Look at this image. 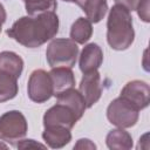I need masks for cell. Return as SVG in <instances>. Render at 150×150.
<instances>
[{
	"mask_svg": "<svg viewBox=\"0 0 150 150\" xmlns=\"http://www.w3.org/2000/svg\"><path fill=\"white\" fill-rule=\"evenodd\" d=\"M105 143L111 150H129L132 148V137L128 131L118 128L108 132Z\"/></svg>",
	"mask_w": 150,
	"mask_h": 150,
	"instance_id": "obj_16",
	"label": "cell"
},
{
	"mask_svg": "<svg viewBox=\"0 0 150 150\" xmlns=\"http://www.w3.org/2000/svg\"><path fill=\"white\" fill-rule=\"evenodd\" d=\"M23 70V60L14 52H1L0 53V71H6L15 77H20Z\"/></svg>",
	"mask_w": 150,
	"mask_h": 150,
	"instance_id": "obj_15",
	"label": "cell"
},
{
	"mask_svg": "<svg viewBox=\"0 0 150 150\" xmlns=\"http://www.w3.org/2000/svg\"><path fill=\"white\" fill-rule=\"evenodd\" d=\"M25 7L28 15H38L46 12H55L56 0H25Z\"/></svg>",
	"mask_w": 150,
	"mask_h": 150,
	"instance_id": "obj_19",
	"label": "cell"
},
{
	"mask_svg": "<svg viewBox=\"0 0 150 150\" xmlns=\"http://www.w3.org/2000/svg\"><path fill=\"white\" fill-rule=\"evenodd\" d=\"M0 33H1V27H0Z\"/></svg>",
	"mask_w": 150,
	"mask_h": 150,
	"instance_id": "obj_27",
	"label": "cell"
},
{
	"mask_svg": "<svg viewBox=\"0 0 150 150\" xmlns=\"http://www.w3.org/2000/svg\"><path fill=\"white\" fill-rule=\"evenodd\" d=\"M16 146L20 148V149H26V148H46V145L40 144V143L35 142L34 139H21V141L18 142Z\"/></svg>",
	"mask_w": 150,
	"mask_h": 150,
	"instance_id": "obj_22",
	"label": "cell"
},
{
	"mask_svg": "<svg viewBox=\"0 0 150 150\" xmlns=\"http://www.w3.org/2000/svg\"><path fill=\"white\" fill-rule=\"evenodd\" d=\"M23 1H25V0H23Z\"/></svg>",
	"mask_w": 150,
	"mask_h": 150,
	"instance_id": "obj_28",
	"label": "cell"
},
{
	"mask_svg": "<svg viewBox=\"0 0 150 150\" xmlns=\"http://www.w3.org/2000/svg\"><path fill=\"white\" fill-rule=\"evenodd\" d=\"M135 40L130 11L121 5L111 7L107 21V41L115 50L128 49Z\"/></svg>",
	"mask_w": 150,
	"mask_h": 150,
	"instance_id": "obj_2",
	"label": "cell"
},
{
	"mask_svg": "<svg viewBox=\"0 0 150 150\" xmlns=\"http://www.w3.org/2000/svg\"><path fill=\"white\" fill-rule=\"evenodd\" d=\"M49 76L53 83V95L56 96L57 94L74 88L75 86V76L71 68L68 67H55L52 68L49 71Z\"/></svg>",
	"mask_w": 150,
	"mask_h": 150,
	"instance_id": "obj_11",
	"label": "cell"
},
{
	"mask_svg": "<svg viewBox=\"0 0 150 150\" xmlns=\"http://www.w3.org/2000/svg\"><path fill=\"white\" fill-rule=\"evenodd\" d=\"M138 116L139 110H137L135 107H132L121 97L111 101L107 108L108 121L117 128L124 129L134 127L138 121Z\"/></svg>",
	"mask_w": 150,
	"mask_h": 150,
	"instance_id": "obj_5",
	"label": "cell"
},
{
	"mask_svg": "<svg viewBox=\"0 0 150 150\" xmlns=\"http://www.w3.org/2000/svg\"><path fill=\"white\" fill-rule=\"evenodd\" d=\"M142 0H115L116 5H121L123 7H125L128 11H136L137 6L139 5Z\"/></svg>",
	"mask_w": 150,
	"mask_h": 150,
	"instance_id": "obj_21",
	"label": "cell"
},
{
	"mask_svg": "<svg viewBox=\"0 0 150 150\" xmlns=\"http://www.w3.org/2000/svg\"><path fill=\"white\" fill-rule=\"evenodd\" d=\"M28 130V124L23 114L19 110H11L0 116V139L12 145H16Z\"/></svg>",
	"mask_w": 150,
	"mask_h": 150,
	"instance_id": "obj_4",
	"label": "cell"
},
{
	"mask_svg": "<svg viewBox=\"0 0 150 150\" xmlns=\"http://www.w3.org/2000/svg\"><path fill=\"white\" fill-rule=\"evenodd\" d=\"M59 32V16L55 12L27 15L18 19L7 35L27 48H38L52 40Z\"/></svg>",
	"mask_w": 150,
	"mask_h": 150,
	"instance_id": "obj_1",
	"label": "cell"
},
{
	"mask_svg": "<svg viewBox=\"0 0 150 150\" xmlns=\"http://www.w3.org/2000/svg\"><path fill=\"white\" fill-rule=\"evenodd\" d=\"M28 97L35 103H43L53 96V83L47 73L43 69H35L29 79L27 86Z\"/></svg>",
	"mask_w": 150,
	"mask_h": 150,
	"instance_id": "obj_6",
	"label": "cell"
},
{
	"mask_svg": "<svg viewBox=\"0 0 150 150\" xmlns=\"http://www.w3.org/2000/svg\"><path fill=\"white\" fill-rule=\"evenodd\" d=\"M79 91L83 96L87 108H91L101 98L102 95L100 73L97 70H94L83 74L82 80L80 82Z\"/></svg>",
	"mask_w": 150,
	"mask_h": 150,
	"instance_id": "obj_9",
	"label": "cell"
},
{
	"mask_svg": "<svg viewBox=\"0 0 150 150\" xmlns=\"http://www.w3.org/2000/svg\"><path fill=\"white\" fill-rule=\"evenodd\" d=\"M55 97H56L57 102L68 105L76 114L79 120L83 116V114L87 109V105H86V101H84L83 96L81 95V93L79 90L70 88V89H67V90L57 94Z\"/></svg>",
	"mask_w": 150,
	"mask_h": 150,
	"instance_id": "obj_14",
	"label": "cell"
},
{
	"mask_svg": "<svg viewBox=\"0 0 150 150\" xmlns=\"http://www.w3.org/2000/svg\"><path fill=\"white\" fill-rule=\"evenodd\" d=\"M103 62V52L96 43H88L83 47L80 55V70L86 74L89 71L97 70Z\"/></svg>",
	"mask_w": 150,
	"mask_h": 150,
	"instance_id": "obj_10",
	"label": "cell"
},
{
	"mask_svg": "<svg viewBox=\"0 0 150 150\" xmlns=\"http://www.w3.org/2000/svg\"><path fill=\"white\" fill-rule=\"evenodd\" d=\"M149 1L150 0H142L139 2V5L137 6L136 11L138 16L144 21V22H149Z\"/></svg>",
	"mask_w": 150,
	"mask_h": 150,
	"instance_id": "obj_20",
	"label": "cell"
},
{
	"mask_svg": "<svg viewBox=\"0 0 150 150\" xmlns=\"http://www.w3.org/2000/svg\"><path fill=\"white\" fill-rule=\"evenodd\" d=\"M6 18H7V14H6L5 7H4V6H2V4L0 2V27H1V26L5 23Z\"/></svg>",
	"mask_w": 150,
	"mask_h": 150,
	"instance_id": "obj_24",
	"label": "cell"
},
{
	"mask_svg": "<svg viewBox=\"0 0 150 150\" xmlns=\"http://www.w3.org/2000/svg\"><path fill=\"white\" fill-rule=\"evenodd\" d=\"M18 90V77L9 73L0 71V103L14 98Z\"/></svg>",
	"mask_w": 150,
	"mask_h": 150,
	"instance_id": "obj_18",
	"label": "cell"
},
{
	"mask_svg": "<svg viewBox=\"0 0 150 150\" xmlns=\"http://www.w3.org/2000/svg\"><path fill=\"white\" fill-rule=\"evenodd\" d=\"M79 56L77 43L71 39H54L47 47L46 59L50 68H71Z\"/></svg>",
	"mask_w": 150,
	"mask_h": 150,
	"instance_id": "obj_3",
	"label": "cell"
},
{
	"mask_svg": "<svg viewBox=\"0 0 150 150\" xmlns=\"http://www.w3.org/2000/svg\"><path fill=\"white\" fill-rule=\"evenodd\" d=\"M0 148H7V145H5V144H2V143H0Z\"/></svg>",
	"mask_w": 150,
	"mask_h": 150,
	"instance_id": "obj_25",
	"label": "cell"
},
{
	"mask_svg": "<svg viewBox=\"0 0 150 150\" xmlns=\"http://www.w3.org/2000/svg\"><path fill=\"white\" fill-rule=\"evenodd\" d=\"M42 138L52 149H61L67 145L71 141V132L70 129L60 127V125H49L45 127L42 132Z\"/></svg>",
	"mask_w": 150,
	"mask_h": 150,
	"instance_id": "obj_12",
	"label": "cell"
},
{
	"mask_svg": "<svg viewBox=\"0 0 150 150\" xmlns=\"http://www.w3.org/2000/svg\"><path fill=\"white\" fill-rule=\"evenodd\" d=\"M71 2H75L94 23L100 22L108 11L107 0H71Z\"/></svg>",
	"mask_w": 150,
	"mask_h": 150,
	"instance_id": "obj_13",
	"label": "cell"
},
{
	"mask_svg": "<svg viewBox=\"0 0 150 150\" xmlns=\"http://www.w3.org/2000/svg\"><path fill=\"white\" fill-rule=\"evenodd\" d=\"M74 149H96V145L88 138H81L74 145Z\"/></svg>",
	"mask_w": 150,
	"mask_h": 150,
	"instance_id": "obj_23",
	"label": "cell"
},
{
	"mask_svg": "<svg viewBox=\"0 0 150 150\" xmlns=\"http://www.w3.org/2000/svg\"><path fill=\"white\" fill-rule=\"evenodd\" d=\"M79 121L76 114L66 104L57 102L55 105L50 107L43 115V125H60L71 129Z\"/></svg>",
	"mask_w": 150,
	"mask_h": 150,
	"instance_id": "obj_8",
	"label": "cell"
},
{
	"mask_svg": "<svg viewBox=\"0 0 150 150\" xmlns=\"http://www.w3.org/2000/svg\"><path fill=\"white\" fill-rule=\"evenodd\" d=\"M63 1H66V2H71V0H63Z\"/></svg>",
	"mask_w": 150,
	"mask_h": 150,
	"instance_id": "obj_26",
	"label": "cell"
},
{
	"mask_svg": "<svg viewBox=\"0 0 150 150\" xmlns=\"http://www.w3.org/2000/svg\"><path fill=\"white\" fill-rule=\"evenodd\" d=\"M121 98L130 103L137 110L145 109L150 102V88L149 84L141 80H134L128 82L121 90Z\"/></svg>",
	"mask_w": 150,
	"mask_h": 150,
	"instance_id": "obj_7",
	"label": "cell"
},
{
	"mask_svg": "<svg viewBox=\"0 0 150 150\" xmlns=\"http://www.w3.org/2000/svg\"><path fill=\"white\" fill-rule=\"evenodd\" d=\"M93 35L91 21L87 18H79L70 28V39L80 45H84Z\"/></svg>",
	"mask_w": 150,
	"mask_h": 150,
	"instance_id": "obj_17",
	"label": "cell"
}]
</instances>
